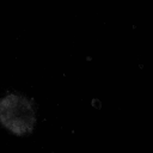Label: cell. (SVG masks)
I'll return each mask as SVG.
<instances>
[{
	"instance_id": "cell-1",
	"label": "cell",
	"mask_w": 153,
	"mask_h": 153,
	"mask_svg": "<svg viewBox=\"0 0 153 153\" xmlns=\"http://www.w3.org/2000/svg\"><path fill=\"white\" fill-rule=\"evenodd\" d=\"M0 121L12 133L23 135L35 124V110L30 100L19 94H8L0 102Z\"/></svg>"
}]
</instances>
